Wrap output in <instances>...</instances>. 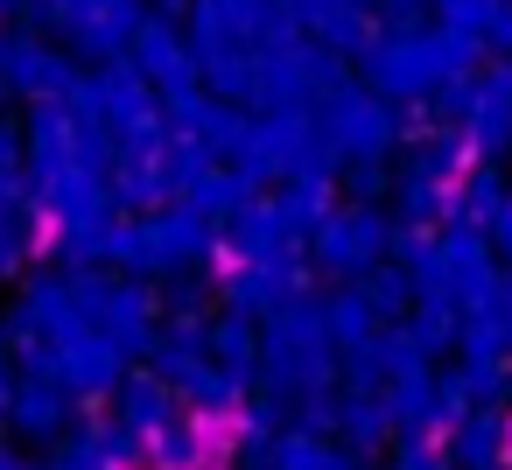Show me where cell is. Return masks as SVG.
I'll use <instances>...</instances> for the list:
<instances>
[{
    "label": "cell",
    "instance_id": "8992f818",
    "mask_svg": "<svg viewBox=\"0 0 512 470\" xmlns=\"http://www.w3.org/2000/svg\"><path fill=\"white\" fill-rule=\"evenodd\" d=\"M351 78V64L337 57V50H323V43H309V36H295V43H274V50H260V78H253V113H274V106H316L330 85H344Z\"/></svg>",
    "mask_w": 512,
    "mask_h": 470
},
{
    "label": "cell",
    "instance_id": "e0dca14e",
    "mask_svg": "<svg viewBox=\"0 0 512 470\" xmlns=\"http://www.w3.org/2000/svg\"><path fill=\"white\" fill-rule=\"evenodd\" d=\"M491 8H498V0H428V22H442V29H463V36H484Z\"/></svg>",
    "mask_w": 512,
    "mask_h": 470
},
{
    "label": "cell",
    "instance_id": "9a60e30c",
    "mask_svg": "<svg viewBox=\"0 0 512 470\" xmlns=\"http://www.w3.org/2000/svg\"><path fill=\"white\" fill-rule=\"evenodd\" d=\"M407 295H414V281H407V267H393V260H379V267L365 274V302H372L379 316H400V309H407Z\"/></svg>",
    "mask_w": 512,
    "mask_h": 470
},
{
    "label": "cell",
    "instance_id": "ac0fdd59",
    "mask_svg": "<svg viewBox=\"0 0 512 470\" xmlns=\"http://www.w3.org/2000/svg\"><path fill=\"white\" fill-rule=\"evenodd\" d=\"M29 246H36V225H29V218H8V225H0V281H8V274H22Z\"/></svg>",
    "mask_w": 512,
    "mask_h": 470
},
{
    "label": "cell",
    "instance_id": "30bf717a",
    "mask_svg": "<svg viewBox=\"0 0 512 470\" xmlns=\"http://www.w3.org/2000/svg\"><path fill=\"white\" fill-rule=\"evenodd\" d=\"M232 309L239 316H253V309H281L288 295H302V260L295 253H274V260H239V274H232Z\"/></svg>",
    "mask_w": 512,
    "mask_h": 470
},
{
    "label": "cell",
    "instance_id": "603a6c76",
    "mask_svg": "<svg viewBox=\"0 0 512 470\" xmlns=\"http://www.w3.org/2000/svg\"><path fill=\"white\" fill-rule=\"evenodd\" d=\"M8 218H29V190H22V176H0V225Z\"/></svg>",
    "mask_w": 512,
    "mask_h": 470
},
{
    "label": "cell",
    "instance_id": "2e32d148",
    "mask_svg": "<svg viewBox=\"0 0 512 470\" xmlns=\"http://www.w3.org/2000/svg\"><path fill=\"white\" fill-rule=\"evenodd\" d=\"M120 414H127L134 428H162V421H169V393H162L155 379H134V386H120Z\"/></svg>",
    "mask_w": 512,
    "mask_h": 470
},
{
    "label": "cell",
    "instance_id": "44dd1931",
    "mask_svg": "<svg viewBox=\"0 0 512 470\" xmlns=\"http://www.w3.org/2000/svg\"><path fill=\"white\" fill-rule=\"evenodd\" d=\"M372 15H379V29H414V22H428V0H372Z\"/></svg>",
    "mask_w": 512,
    "mask_h": 470
},
{
    "label": "cell",
    "instance_id": "ffe728a7",
    "mask_svg": "<svg viewBox=\"0 0 512 470\" xmlns=\"http://www.w3.org/2000/svg\"><path fill=\"white\" fill-rule=\"evenodd\" d=\"M484 57H512V0H498V8H491V22H484Z\"/></svg>",
    "mask_w": 512,
    "mask_h": 470
},
{
    "label": "cell",
    "instance_id": "7402d4cb",
    "mask_svg": "<svg viewBox=\"0 0 512 470\" xmlns=\"http://www.w3.org/2000/svg\"><path fill=\"white\" fill-rule=\"evenodd\" d=\"M484 239H491V253H505V260H512V197L484 218Z\"/></svg>",
    "mask_w": 512,
    "mask_h": 470
},
{
    "label": "cell",
    "instance_id": "9c48e42d",
    "mask_svg": "<svg viewBox=\"0 0 512 470\" xmlns=\"http://www.w3.org/2000/svg\"><path fill=\"white\" fill-rule=\"evenodd\" d=\"M127 64H134L162 99H176V92L197 85V57H190V36H183L176 15H148V22L134 29V43H127Z\"/></svg>",
    "mask_w": 512,
    "mask_h": 470
},
{
    "label": "cell",
    "instance_id": "6da1fadb",
    "mask_svg": "<svg viewBox=\"0 0 512 470\" xmlns=\"http://www.w3.org/2000/svg\"><path fill=\"white\" fill-rule=\"evenodd\" d=\"M484 64V43L442 22H414V29H372V43L358 50V85H372L393 106H428L435 85L470 78Z\"/></svg>",
    "mask_w": 512,
    "mask_h": 470
},
{
    "label": "cell",
    "instance_id": "d6986e66",
    "mask_svg": "<svg viewBox=\"0 0 512 470\" xmlns=\"http://www.w3.org/2000/svg\"><path fill=\"white\" fill-rule=\"evenodd\" d=\"M22 162H29V134H22V113H8V106H0V176H22Z\"/></svg>",
    "mask_w": 512,
    "mask_h": 470
},
{
    "label": "cell",
    "instance_id": "3957f363",
    "mask_svg": "<svg viewBox=\"0 0 512 470\" xmlns=\"http://www.w3.org/2000/svg\"><path fill=\"white\" fill-rule=\"evenodd\" d=\"M232 162L253 176V190H274L281 176H302V169H337L330 148H323V134H316V106H274V113H253Z\"/></svg>",
    "mask_w": 512,
    "mask_h": 470
},
{
    "label": "cell",
    "instance_id": "7a4b0ae2",
    "mask_svg": "<svg viewBox=\"0 0 512 470\" xmlns=\"http://www.w3.org/2000/svg\"><path fill=\"white\" fill-rule=\"evenodd\" d=\"M316 134H323L330 162H393L400 155V134H407V106L379 99L351 71L344 85H330L316 99Z\"/></svg>",
    "mask_w": 512,
    "mask_h": 470
},
{
    "label": "cell",
    "instance_id": "5bb4252c",
    "mask_svg": "<svg viewBox=\"0 0 512 470\" xmlns=\"http://www.w3.org/2000/svg\"><path fill=\"white\" fill-rule=\"evenodd\" d=\"M253 351H260V344H253V330H246V316L232 309V316H225V323L211 330V365H225V372L239 379V372L253 365Z\"/></svg>",
    "mask_w": 512,
    "mask_h": 470
},
{
    "label": "cell",
    "instance_id": "4fadbf2b",
    "mask_svg": "<svg viewBox=\"0 0 512 470\" xmlns=\"http://www.w3.org/2000/svg\"><path fill=\"white\" fill-rule=\"evenodd\" d=\"M337 197L344 204H386L393 197V162H337Z\"/></svg>",
    "mask_w": 512,
    "mask_h": 470
},
{
    "label": "cell",
    "instance_id": "8fae6325",
    "mask_svg": "<svg viewBox=\"0 0 512 470\" xmlns=\"http://www.w3.org/2000/svg\"><path fill=\"white\" fill-rule=\"evenodd\" d=\"M505 197H512V190H505V169H498V162H470V169L456 176V190H449V218L484 225V218H491Z\"/></svg>",
    "mask_w": 512,
    "mask_h": 470
},
{
    "label": "cell",
    "instance_id": "d4e9b609",
    "mask_svg": "<svg viewBox=\"0 0 512 470\" xmlns=\"http://www.w3.org/2000/svg\"><path fill=\"white\" fill-rule=\"evenodd\" d=\"M183 8L190 0H148V15H176V22H183Z\"/></svg>",
    "mask_w": 512,
    "mask_h": 470
},
{
    "label": "cell",
    "instance_id": "277c9868",
    "mask_svg": "<svg viewBox=\"0 0 512 470\" xmlns=\"http://www.w3.org/2000/svg\"><path fill=\"white\" fill-rule=\"evenodd\" d=\"M78 99L99 113V127L113 134V148H162L169 141V120H162V92L127 64V57H113V64H92L85 78H78Z\"/></svg>",
    "mask_w": 512,
    "mask_h": 470
},
{
    "label": "cell",
    "instance_id": "ba28073f",
    "mask_svg": "<svg viewBox=\"0 0 512 470\" xmlns=\"http://www.w3.org/2000/svg\"><path fill=\"white\" fill-rule=\"evenodd\" d=\"M463 148H470V162H505L512 155V57H484L477 64Z\"/></svg>",
    "mask_w": 512,
    "mask_h": 470
},
{
    "label": "cell",
    "instance_id": "52a82bcc",
    "mask_svg": "<svg viewBox=\"0 0 512 470\" xmlns=\"http://www.w3.org/2000/svg\"><path fill=\"white\" fill-rule=\"evenodd\" d=\"M393 253V211L386 204H337L316 232H309V260L337 281H358L372 274L379 260Z\"/></svg>",
    "mask_w": 512,
    "mask_h": 470
},
{
    "label": "cell",
    "instance_id": "7c38bea8",
    "mask_svg": "<svg viewBox=\"0 0 512 470\" xmlns=\"http://www.w3.org/2000/svg\"><path fill=\"white\" fill-rule=\"evenodd\" d=\"M323 323H330V344H365L372 330H379V309L365 302V288H337L330 302H323Z\"/></svg>",
    "mask_w": 512,
    "mask_h": 470
},
{
    "label": "cell",
    "instance_id": "5b68a950",
    "mask_svg": "<svg viewBox=\"0 0 512 470\" xmlns=\"http://www.w3.org/2000/svg\"><path fill=\"white\" fill-rule=\"evenodd\" d=\"M78 57L57 43V36H43V29H29V22H0V106L8 99H22V106H36V99H71L78 92Z\"/></svg>",
    "mask_w": 512,
    "mask_h": 470
},
{
    "label": "cell",
    "instance_id": "cb8c5ba5",
    "mask_svg": "<svg viewBox=\"0 0 512 470\" xmlns=\"http://www.w3.org/2000/svg\"><path fill=\"white\" fill-rule=\"evenodd\" d=\"M50 470H106V456H99V449H71V456H57Z\"/></svg>",
    "mask_w": 512,
    "mask_h": 470
}]
</instances>
